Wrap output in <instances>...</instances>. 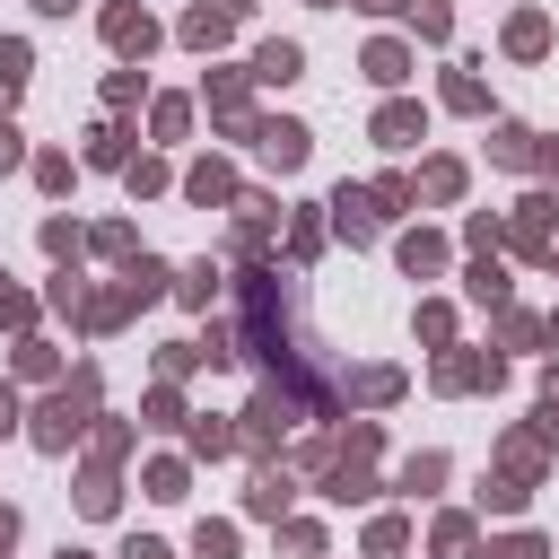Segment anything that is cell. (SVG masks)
Here are the masks:
<instances>
[{
    "instance_id": "obj_1",
    "label": "cell",
    "mask_w": 559,
    "mask_h": 559,
    "mask_svg": "<svg viewBox=\"0 0 559 559\" xmlns=\"http://www.w3.org/2000/svg\"><path fill=\"white\" fill-rule=\"evenodd\" d=\"M96 428V367H79L52 402H35V419H26V437L44 445V454H70V437H87Z\"/></svg>"
},
{
    "instance_id": "obj_2",
    "label": "cell",
    "mask_w": 559,
    "mask_h": 559,
    "mask_svg": "<svg viewBox=\"0 0 559 559\" xmlns=\"http://www.w3.org/2000/svg\"><path fill=\"white\" fill-rule=\"evenodd\" d=\"M288 419H297V393H288V384H262V393L245 402V428H236V445H253V454H271V445L288 437Z\"/></svg>"
},
{
    "instance_id": "obj_3",
    "label": "cell",
    "mask_w": 559,
    "mask_h": 559,
    "mask_svg": "<svg viewBox=\"0 0 559 559\" xmlns=\"http://www.w3.org/2000/svg\"><path fill=\"white\" fill-rule=\"evenodd\" d=\"M105 44L140 70L148 61V44H157V17H148V0H105Z\"/></svg>"
},
{
    "instance_id": "obj_4",
    "label": "cell",
    "mask_w": 559,
    "mask_h": 559,
    "mask_svg": "<svg viewBox=\"0 0 559 559\" xmlns=\"http://www.w3.org/2000/svg\"><path fill=\"white\" fill-rule=\"evenodd\" d=\"M306 148H314V131H306V122H253V157H262L271 175H297V166H306Z\"/></svg>"
},
{
    "instance_id": "obj_5",
    "label": "cell",
    "mask_w": 559,
    "mask_h": 559,
    "mask_svg": "<svg viewBox=\"0 0 559 559\" xmlns=\"http://www.w3.org/2000/svg\"><path fill=\"white\" fill-rule=\"evenodd\" d=\"M507 367H498V349H445L437 358V384L445 393H480V384H498Z\"/></svg>"
},
{
    "instance_id": "obj_6",
    "label": "cell",
    "mask_w": 559,
    "mask_h": 559,
    "mask_svg": "<svg viewBox=\"0 0 559 559\" xmlns=\"http://www.w3.org/2000/svg\"><path fill=\"white\" fill-rule=\"evenodd\" d=\"M288 498H297V472H288V463H253V489H245V515H262V524H280V515H288Z\"/></svg>"
},
{
    "instance_id": "obj_7",
    "label": "cell",
    "mask_w": 559,
    "mask_h": 559,
    "mask_svg": "<svg viewBox=\"0 0 559 559\" xmlns=\"http://www.w3.org/2000/svg\"><path fill=\"white\" fill-rule=\"evenodd\" d=\"M201 96H210V114H218L236 140H253V105H245V79H236V70H210V79H201Z\"/></svg>"
},
{
    "instance_id": "obj_8",
    "label": "cell",
    "mask_w": 559,
    "mask_h": 559,
    "mask_svg": "<svg viewBox=\"0 0 559 559\" xmlns=\"http://www.w3.org/2000/svg\"><path fill=\"white\" fill-rule=\"evenodd\" d=\"M323 210H332V227H341L349 245H376V227H384V218H376V201H367V183H341Z\"/></svg>"
},
{
    "instance_id": "obj_9",
    "label": "cell",
    "mask_w": 559,
    "mask_h": 559,
    "mask_svg": "<svg viewBox=\"0 0 559 559\" xmlns=\"http://www.w3.org/2000/svg\"><path fill=\"white\" fill-rule=\"evenodd\" d=\"M550 210H559L550 192H524V201H515V218H507L498 236H515V253H550Z\"/></svg>"
},
{
    "instance_id": "obj_10",
    "label": "cell",
    "mask_w": 559,
    "mask_h": 559,
    "mask_svg": "<svg viewBox=\"0 0 559 559\" xmlns=\"http://www.w3.org/2000/svg\"><path fill=\"white\" fill-rule=\"evenodd\" d=\"M183 201H201V210H236V166H227V157H201V166L183 175Z\"/></svg>"
},
{
    "instance_id": "obj_11",
    "label": "cell",
    "mask_w": 559,
    "mask_h": 559,
    "mask_svg": "<svg viewBox=\"0 0 559 559\" xmlns=\"http://www.w3.org/2000/svg\"><path fill=\"white\" fill-rule=\"evenodd\" d=\"M245 79L288 87V79H306V52H297V44H253V70H245Z\"/></svg>"
},
{
    "instance_id": "obj_12",
    "label": "cell",
    "mask_w": 559,
    "mask_h": 559,
    "mask_svg": "<svg viewBox=\"0 0 559 559\" xmlns=\"http://www.w3.org/2000/svg\"><path fill=\"white\" fill-rule=\"evenodd\" d=\"M227 26H236V17H227V9H210V0H201V9H183V26H175V35H183V44H192V52H218V44H227Z\"/></svg>"
},
{
    "instance_id": "obj_13",
    "label": "cell",
    "mask_w": 559,
    "mask_h": 559,
    "mask_svg": "<svg viewBox=\"0 0 559 559\" xmlns=\"http://www.w3.org/2000/svg\"><path fill=\"white\" fill-rule=\"evenodd\" d=\"M507 52H515V61H542V52H550V17H542V9H515V17H507Z\"/></svg>"
},
{
    "instance_id": "obj_14",
    "label": "cell",
    "mask_w": 559,
    "mask_h": 559,
    "mask_svg": "<svg viewBox=\"0 0 559 559\" xmlns=\"http://www.w3.org/2000/svg\"><path fill=\"white\" fill-rule=\"evenodd\" d=\"M358 70H367V79H376V87H402V79H411V44H393V35H376V44H367V61H358Z\"/></svg>"
},
{
    "instance_id": "obj_15",
    "label": "cell",
    "mask_w": 559,
    "mask_h": 559,
    "mask_svg": "<svg viewBox=\"0 0 559 559\" xmlns=\"http://www.w3.org/2000/svg\"><path fill=\"white\" fill-rule=\"evenodd\" d=\"M419 131H428V114H419V105H411V96H393V105H384V114H376V140H384V148H411V140H419Z\"/></svg>"
},
{
    "instance_id": "obj_16",
    "label": "cell",
    "mask_w": 559,
    "mask_h": 559,
    "mask_svg": "<svg viewBox=\"0 0 559 559\" xmlns=\"http://www.w3.org/2000/svg\"><path fill=\"white\" fill-rule=\"evenodd\" d=\"M393 253H402V271H411V280H437V271H445V236H428V227H411Z\"/></svg>"
},
{
    "instance_id": "obj_17",
    "label": "cell",
    "mask_w": 559,
    "mask_h": 559,
    "mask_svg": "<svg viewBox=\"0 0 559 559\" xmlns=\"http://www.w3.org/2000/svg\"><path fill=\"white\" fill-rule=\"evenodd\" d=\"M183 445H192V454H236V428H227L218 411H192V419H183Z\"/></svg>"
},
{
    "instance_id": "obj_18",
    "label": "cell",
    "mask_w": 559,
    "mask_h": 559,
    "mask_svg": "<svg viewBox=\"0 0 559 559\" xmlns=\"http://www.w3.org/2000/svg\"><path fill=\"white\" fill-rule=\"evenodd\" d=\"M26 70H35V52H26L17 35H0V114H9L17 96H26Z\"/></svg>"
},
{
    "instance_id": "obj_19",
    "label": "cell",
    "mask_w": 559,
    "mask_h": 559,
    "mask_svg": "<svg viewBox=\"0 0 559 559\" xmlns=\"http://www.w3.org/2000/svg\"><path fill=\"white\" fill-rule=\"evenodd\" d=\"M411 192H428V201H463V157H428Z\"/></svg>"
},
{
    "instance_id": "obj_20",
    "label": "cell",
    "mask_w": 559,
    "mask_h": 559,
    "mask_svg": "<svg viewBox=\"0 0 559 559\" xmlns=\"http://www.w3.org/2000/svg\"><path fill=\"white\" fill-rule=\"evenodd\" d=\"M393 393H402V367H358L341 384V402H393Z\"/></svg>"
},
{
    "instance_id": "obj_21",
    "label": "cell",
    "mask_w": 559,
    "mask_h": 559,
    "mask_svg": "<svg viewBox=\"0 0 559 559\" xmlns=\"http://www.w3.org/2000/svg\"><path fill=\"white\" fill-rule=\"evenodd\" d=\"M87 166H131V131L122 122H96L87 131Z\"/></svg>"
},
{
    "instance_id": "obj_22",
    "label": "cell",
    "mask_w": 559,
    "mask_h": 559,
    "mask_svg": "<svg viewBox=\"0 0 559 559\" xmlns=\"http://www.w3.org/2000/svg\"><path fill=\"white\" fill-rule=\"evenodd\" d=\"M437 480H445V454H411V463L393 472V489H402V498H428Z\"/></svg>"
},
{
    "instance_id": "obj_23",
    "label": "cell",
    "mask_w": 559,
    "mask_h": 559,
    "mask_svg": "<svg viewBox=\"0 0 559 559\" xmlns=\"http://www.w3.org/2000/svg\"><path fill=\"white\" fill-rule=\"evenodd\" d=\"M533 140H542V131H524V122H498L489 157H498V166H533Z\"/></svg>"
},
{
    "instance_id": "obj_24",
    "label": "cell",
    "mask_w": 559,
    "mask_h": 559,
    "mask_svg": "<svg viewBox=\"0 0 559 559\" xmlns=\"http://www.w3.org/2000/svg\"><path fill=\"white\" fill-rule=\"evenodd\" d=\"M463 288H472L480 306H507V271H498V253H480V262L463 271Z\"/></svg>"
},
{
    "instance_id": "obj_25",
    "label": "cell",
    "mask_w": 559,
    "mask_h": 559,
    "mask_svg": "<svg viewBox=\"0 0 559 559\" xmlns=\"http://www.w3.org/2000/svg\"><path fill=\"white\" fill-rule=\"evenodd\" d=\"M175 297H183V306H210V297H218V262H183V271H175Z\"/></svg>"
},
{
    "instance_id": "obj_26",
    "label": "cell",
    "mask_w": 559,
    "mask_h": 559,
    "mask_svg": "<svg viewBox=\"0 0 559 559\" xmlns=\"http://www.w3.org/2000/svg\"><path fill=\"white\" fill-rule=\"evenodd\" d=\"M114 498H122V480H114L105 463H87V480H79V507H87V515H114Z\"/></svg>"
},
{
    "instance_id": "obj_27",
    "label": "cell",
    "mask_w": 559,
    "mask_h": 559,
    "mask_svg": "<svg viewBox=\"0 0 559 559\" xmlns=\"http://www.w3.org/2000/svg\"><path fill=\"white\" fill-rule=\"evenodd\" d=\"M402 550H411V524L402 515H376L367 524V559H402Z\"/></svg>"
},
{
    "instance_id": "obj_28",
    "label": "cell",
    "mask_w": 559,
    "mask_h": 559,
    "mask_svg": "<svg viewBox=\"0 0 559 559\" xmlns=\"http://www.w3.org/2000/svg\"><path fill=\"white\" fill-rule=\"evenodd\" d=\"M140 489H148V498H166V507H175V498H183V463H175V454H157V463H148V472H140Z\"/></svg>"
},
{
    "instance_id": "obj_29",
    "label": "cell",
    "mask_w": 559,
    "mask_h": 559,
    "mask_svg": "<svg viewBox=\"0 0 559 559\" xmlns=\"http://www.w3.org/2000/svg\"><path fill=\"white\" fill-rule=\"evenodd\" d=\"M524 498H533V489H524V480H507V472H489V480H480V507H498V515H524Z\"/></svg>"
},
{
    "instance_id": "obj_30",
    "label": "cell",
    "mask_w": 559,
    "mask_h": 559,
    "mask_svg": "<svg viewBox=\"0 0 559 559\" xmlns=\"http://www.w3.org/2000/svg\"><path fill=\"white\" fill-rule=\"evenodd\" d=\"M280 550H288V559H323V524L288 515V524H280Z\"/></svg>"
},
{
    "instance_id": "obj_31",
    "label": "cell",
    "mask_w": 559,
    "mask_h": 559,
    "mask_svg": "<svg viewBox=\"0 0 559 559\" xmlns=\"http://www.w3.org/2000/svg\"><path fill=\"white\" fill-rule=\"evenodd\" d=\"M192 559H236V524H192Z\"/></svg>"
},
{
    "instance_id": "obj_32",
    "label": "cell",
    "mask_w": 559,
    "mask_h": 559,
    "mask_svg": "<svg viewBox=\"0 0 559 559\" xmlns=\"http://www.w3.org/2000/svg\"><path fill=\"white\" fill-rule=\"evenodd\" d=\"M402 9H411V26H419L428 44H445V35H454V9H445V0H402Z\"/></svg>"
},
{
    "instance_id": "obj_33",
    "label": "cell",
    "mask_w": 559,
    "mask_h": 559,
    "mask_svg": "<svg viewBox=\"0 0 559 559\" xmlns=\"http://www.w3.org/2000/svg\"><path fill=\"white\" fill-rule=\"evenodd\" d=\"M445 105H454V114H489V87H480L472 70H454V79H445Z\"/></svg>"
},
{
    "instance_id": "obj_34",
    "label": "cell",
    "mask_w": 559,
    "mask_h": 559,
    "mask_svg": "<svg viewBox=\"0 0 559 559\" xmlns=\"http://www.w3.org/2000/svg\"><path fill=\"white\" fill-rule=\"evenodd\" d=\"M148 131H157V140H183V131H192V105H183V96H157Z\"/></svg>"
},
{
    "instance_id": "obj_35",
    "label": "cell",
    "mask_w": 559,
    "mask_h": 559,
    "mask_svg": "<svg viewBox=\"0 0 559 559\" xmlns=\"http://www.w3.org/2000/svg\"><path fill=\"white\" fill-rule=\"evenodd\" d=\"M367 201H376V218H402V210H411L419 192H411L402 175H384V183H367Z\"/></svg>"
},
{
    "instance_id": "obj_36",
    "label": "cell",
    "mask_w": 559,
    "mask_h": 559,
    "mask_svg": "<svg viewBox=\"0 0 559 559\" xmlns=\"http://www.w3.org/2000/svg\"><path fill=\"white\" fill-rule=\"evenodd\" d=\"M498 341H507V349H533V341H550V332H542L533 314H515V306H498Z\"/></svg>"
},
{
    "instance_id": "obj_37",
    "label": "cell",
    "mask_w": 559,
    "mask_h": 559,
    "mask_svg": "<svg viewBox=\"0 0 559 559\" xmlns=\"http://www.w3.org/2000/svg\"><path fill=\"white\" fill-rule=\"evenodd\" d=\"M35 183H44V192H70V183H79V166H70L61 148H44V157H35Z\"/></svg>"
},
{
    "instance_id": "obj_38",
    "label": "cell",
    "mask_w": 559,
    "mask_h": 559,
    "mask_svg": "<svg viewBox=\"0 0 559 559\" xmlns=\"http://www.w3.org/2000/svg\"><path fill=\"white\" fill-rule=\"evenodd\" d=\"M96 253H114V262H140V236H131L122 218H105V227H96Z\"/></svg>"
},
{
    "instance_id": "obj_39",
    "label": "cell",
    "mask_w": 559,
    "mask_h": 559,
    "mask_svg": "<svg viewBox=\"0 0 559 559\" xmlns=\"http://www.w3.org/2000/svg\"><path fill=\"white\" fill-rule=\"evenodd\" d=\"M122 454H131V419H105V428H96V463H105V472H114V463H122Z\"/></svg>"
},
{
    "instance_id": "obj_40",
    "label": "cell",
    "mask_w": 559,
    "mask_h": 559,
    "mask_svg": "<svg viewBox=\"0 0 559 559\" xmlns=\"http://www.w3.org/2000/svg\"><path fill=\"white\" fill-rule=\"evenodd\" d=\"M472 550V515H437V559H463Z\"/></svg>"
},
{
    "instance_id": "obj_41",
    "label": "cell",
    "mask_w": 559,
    "mask_h": 559,
    "mask_svg": "<svg viewBox=\"0 0 559 559\" xmlns=\"http://www.w3.org/2000/svg\"><path fill=\"white\" fill-rule=\"evenodd\" d=\"M314 245H323V218H314V210H297V227H288V253H297V262H314Z\"/></svg>"
},
{
    "instance_id": "obj_42",
    "label": "cell",
    "mask_w": 559,
    "mask_h": 559,
    "mask_svg": "<svg viewBox=\"0 0 559 559\" xmlns=\"http://www.w3.org/2000/svg\"><path fill=\"white\" fill-rule=\"evenodd\" d=\"M44 253H52V262H79V227H70V218H44Z\"/></svg>"
},
{
    "instance_id": "obj_43",
    "label": "cell",
    "mask_w": 559,
    "mask_h": 559,
    "mask_svg": "<svg viewBox=\"0 0 559 559\" xmlns=\"http://www.w3.org/2000/svg\"><path fill=\"white\" fill-rule=\"evenodd\" d=\"M148 428H183V393H175V384L148 393Z\"/></svg>"
},
{
    "instance_id": "obj_44",
    "label": "cell",
    "mask_w": 559,
    "mask_h": 559,
    "mask_svg": "<svg viewBox=\"0 0 559 559\" xmlns=\"http://www.w3.org/2000/svg\"><path fill=\"white\" fill-rule=\"evenodd\" d=\"M122 183H131V192H166V166H157V157H131Z\"/></svg>"
},
{
    "instance_id": "obj_45",
    "label": "cell",
    "mask_w": 559,
    "mask_h": 559,
    "mask_svg": "<svg viewBox=\"0 0 559 559\" xmlns=\"http://www.w3.org/2000/svg\"><path fill=\"white\" fill-rule=\"evenodd\" d=\"M463 245H472V253H498V218L472 210V218H463Z\"/></svg>"
},
{
    "instance_id": "obj_46",
    "label": "cell",
    "mask_w": 559,
    "mask_h": 559,
    "mask_svg": "<svg viewBox=\"0 0 559 559\" xmlns=\"http://www.w3.org/2000/svg\"><path fill=\"white\" fill-rule=\"evenodd\" d=\"M419 341H437V349H454V314H445V306H419Z\"/></svg>"
},
{
    "instance_id": "obj_47",
    "label": "cell",
    "mask_w": 559,
    "mask_h": 559,
    "mask_svg": "<svg viewBox=\"0 0 559 559\" xmlns=\"http://www.w3.org/2000/svg\"><path fill=\"white\" fill-rule=\"evenodd\" d=\"M61 358H52V341H17V376H52Z\"/></svg>"
},
{
    "instance_id": "obj_48",
    "label": "cell",
    "mask_w": 559,
    "mask_h": 559,
    "mask_svg": "<svg viewBox=\"0 0 559 559\" xmlns=\"http://www.w3.org/2000/svg\"><path fill=\"white\" fill-rule=\"evenodd\" d=\"M17 166H26V131L0 114V175H17Z\"/></svg>"
},
{
    "instance_id": "obj_49",
    "label": "cell",
    "mask_w": 559,
    "mask_h": 559,
    "mask_svg": "<svg viewBox=\"0 0 559 559\" xmlns=\"http://www.w3.org/2000/svg\"><path fill=\"white\" fill-rule=\"evenodd\" d=\"M480 559H550V550H542V542H533V533H507V542H489V550H480Z\"/></svg>"
},
{
    "instance_id": "obj_50",
    "label": "cell",
    "mask_w": 559,
    "mask_h": 559,
    "mask_svg": "<svg viewBox=\"0 0 559 559\" xmlns=\"http://www.w3.org/2000/svg\"><path fill=\"white\" fill-rule=\"evenodd\" d=\"M0 323H35V297H17V288H0Z\"/></svg>"
},
{
    "instance_id": "obj_51",
    "label": "cell",
    "mask_w": 559,
    "mask_h": 559,
    "mask_svg": "<svg viewBox=\"0 0 559 559\" xmlns=\"http://www.w3.org/2000/svg\"><path fill=\"white\" fill-rule=\"evenodd\" d=\"M122 559H175V550H166V542H148V533H131V542H122Z\"/></svg>"
},
{
    "instance_id": "obj_52",
    "label": "cell",
    "mask_w": 559,
    "mask_h": 559,
    "mask_svg": "<svg viewBox=\"0 0 559 559\" xmlns=\"http://www.w3.org/2000/svg\"><path fill=\"white\" fill-rule=\"evenodd\" d=\"M533 166H542V175L559 183V140H533Z\"/></svg>"
},
{
    "instance_id": "obj_53",
    "label": "cell",
    "mask_w": 559,
    "mask_h": 559,
    "mask_svg": "<svg viewBox=\"0 0 559 559\" xmlns=\"http://www.w3.org/2000/svg\"><path fill=\"white\" fill-rule=\"evenodd\" d=\"M9 428H17V393L0 384V437H9Z\"/></svg>"
},
{
    "instance_id": "obj_54",
    "label": "cell",
    "mask_w": 559,
    "mask_h": 559,
    "mask_svg": "<svg viewBox=\"0 0 559 559\" xmlns=\"http://www.w3.org/2000/svg\"><path fill=\"white\" fill-rule=\"evenodd\" d=\"M9 542H17V507H0V559H9Z\"/></svg>"
},
{
    "instance_id": "obj_55",
    "label": "cell",
    "mask_w": 559,
    "mask_h": 559,
    "mask_svg": "<svg viewBox=\"0 0 559 559\" xmlns=\"http://www.w3.org/2000/svg\"><path fill=\"white\" fill-rule=\"evenodd\" d=\"M542 402H550V411H559V367H550V376H542Z\"/></svg>"
},
{
    "instance_id": "obj_56",
    "label": "cell",
    "mask_w": 559,
    "mask_h": 559,
    "mask_svg": "<svg viewBox=\"0 0 559 559\" xmlns=\"http://www.w3.org/2000/svg\"><path fill=\"white\" fill-rule=\"evenodd\" d=\"M35 9H44V17H70V9H79V0H35Z\"/></svg>"
},
{
    "instance_id": "obj_57",
    "label": "cell",
    "mask_w": 559,
    "mask_h": 559,
    "mask_svg": "<svg viewBox=\"0 0 559 559\" xmlns=\"http://www.w3.org/2000/svg\"><path fill=\"white\" fill-rule=\"evenodd\" d=\"M218 9H227V17H245V9H253V0H218Z\"/></svg>"
},
{
    "instance_id": "obj_58",
    "label": "cell",
    "mask_w": 559,
    "mask_h": 559,
    "mask_svg": "<svg viewBox=\"0 0 559 559\" xmlns=\"http://www.w3.org/2000/svg\"><path fill=\"white\" fill-rule=\"evenodd\" d=\"M358 9H402V0H358Z\"/></svg>"
},
{
    "instance_id": "obj_59",
    "label": "cell",
    "mask_w": 559,
    "mask_h": 559,
    "mask_svg": "<svg viewBox=\"0 0 559 559\" xmlns=\"http://www.w3.org/2000/svg\"><path fill=\"white\" fill-rule=\"evenodd\" d=\"M542 332H550V341H559V314H550V323H542Z\"/></svg>"
},
{
    "instance_id": "obj_60",
    "label": "cell",
    "mask_w": 559,
    "mask_h": 559,
    "mask_svg": "<svg viewBox=\"0 0 559 559\" xmlns=\"http://www.w3.org/2000/svg\"><path fill=\"white\" fill-rule=\"evenodd\" d=\"M61 559H87V550H61Z\"/></svg>"
},
{
    "instance_id": "obj_61",
    "label": "cell",
    "mask_w": 559,
    "mask_h": 559,
    "mask_svg": "<svg viewBox=\"0 0 559 559\" xmlns=\"http://www.w3.org/2000/svg\"><path fill=\"white\" fill-rule=\"evenodd\" d=\"M314 9H332V0H314Z\"/></svg>"
},
{
    "instance_id": "obj_62",
    "label": "cell",
    "mask_w": 559,
    "mask_h": 559,
    "mask_svg": "<svg viewBox=\"0 0 559 559\" xmlns=\"http://www.w3.org/2000/svg\"><path fill=\"white\" fill-rule=\"evenodd\" d=\"M550 262H559V253H550Z\"/></svg>"
}]
</instances>
